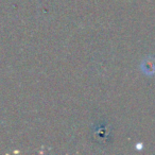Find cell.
I'll return each instance as SVG.
<instances>
[{"mask_svg": "<svg viewBox=\"0 0 155 155\" xmlns=\"http://www.w3.org/2000/svg\"><path fill=\"white\" fill-rule=\"evenodd\" d=\"M142 72L148 75H153L155 73V58L153 56H148L140 64Z\"/></svg>", "mask_w": 155, "mask_h": 155, "instance_id": "cell-1", "label": "cell"}]
</instances>
